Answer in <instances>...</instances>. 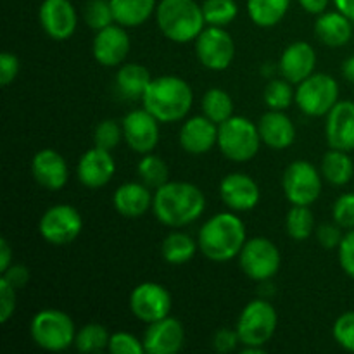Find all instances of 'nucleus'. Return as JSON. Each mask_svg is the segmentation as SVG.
I'll list each match as a JSON object with an SVG mask.
<instances>
[{
  "label": "nucleus",
  "mask_w": 354,
  "mask_h": 354,
  "mask_svg": "<svg viewBox=\"0 0 354 354\" xmlns=\"http://www.w3.org/2000/svg\"><path fill=\"white\" fill-rule=\"evenodd\" d=\"M206 197L203 190L189 182H166L156 189L152 211L162 225L185 227L203 216Z\"/></svg>",
  "instance_id": "f257e3e1"
},
{
  "label": "nucleus",
  "mask_w": 354,
  "mask_h": 354,
  "mask_svg": "<svg viewBox=\"0 0 354 354\" xmlns=\"http://www.w3.org/2000/svg\"><path fill=\"white\" fill-rule=\"evenodd\" d=\"M93 57L106 68L120 66L130 52V37L121 24H109L97 31L92 44Z\"/></svg>",
  "instance_id": "dca6fc26"
},
{
  "label": "nucleus",
  "mask_w": 354,
  "mask_h": 354,
  "mask_svg": "<svg viewBox=\"0 0 354 354\" xmlns=\"http://www.w3.org/2000/svg\"><path fill=\"white\" fill-rule=\"evenodd\" d=\"M325 135L330 149L354 151V100H339L327 114Z\"/></svg>",
  "instance_id": "a211bd4d"
},
{
  "label": "nucleus",
  "mask_w": 354,
  "mask_h": 354,
  "mask_svg": "<svg viewBox=\"0 0 354 354\" xmlns=\"http://www.w3.org/2000/svg\"><path fill=\"white\" fill-rule=\"evenodd\" d=\"M328 2H330V0H299L301 7H303L306 12L318 14V16L325 12V9L328 7Z\"/></svg>",
  "instance_id": "8fccbe9b"
},
{
  "label": "nucleus",
  "mask_w": 354,
  "mask_h": 354,
  "mask_svg": "<svg viewBox=\"0 0 354 354\" xmlns=\"http://www.w3.org/2000/svg\"><path fill=\"white\" fill-rule=\"evenodd\" d=\"M197 242L183 232H173L162 241L161 254L169 265H185L194 258L197 251Z\"/></svg>",
  "instance_id": "7c9ffc66"
},
{
  "label": "nucleus",
  "mask_w": 354,
  "mask_h": 354,
  "mask_svg": "<svg viewBox=\"0 0 354 354\" xmlns=\"http://www.w3.org/2000/svg\"><path fill=\"white\" fill-rule=\"evenodd\" d=\"M114 21L124 28L144 24L158 7L156 0H111Z\"/></svg>",
  "instance_id": "cd10ccee"
},
{
  "label": "nucleus",
  "mask_w": 354,
  "mask_h": 354,
  "mask_svg": "<svg viewBox=\"0 0 354 354\" xmlns=\"http://www.w3.org/2000/svg\"><path fill=\"white\" fill-rule=\"evenodd\" d=\"M315 33L328 47H342L353 37V21L342 12H324L315 23Z\"/></svg>",
  "instance_id": "a878e982"
},
{
  "label": "nucleus",
  "mask_w": 354,
  "mask_h": 354,
  "mask_svg": "<svg viewBox=\"0 0 354 354\" xmlns=\"http://www.w3.org/2000/svg\"><path fill=\"white\" fill-rule=\"evenodd\" d=\"M296 102L308 116H325L339 102V85L325 73H313L299 83Z\"/></svg>",
  "instance_id": "6e6552de"
},
{
  "label": "nucleus",
  "mask_w": 354,
  "mask_h": 354,
  "mask_svg": "<svg viewBox=\"0 0 354 354\" xmlns=\"http://www.w3.org/2000/svg\"><path fill=\"white\" fill-rule=\"evenodd\" d=\"M111 353L114 354H144V341H138L135 335L128 334V332H116L111 335L109 346H107Z\"/></svg>",
  "instance_id": "79ce46f5"
},
{
  "label": "nucleus",
  "mask_w": 354,
  "mask_h": 354,
  "mask_svg": "<svg viewBox=\"0 0 354 354\" xmlns=\"http://www.w3.org/2000/svg\"><path fill=\"white\" fill-rule=\"evenodd\" d=\"M123 137V124L116 123L114 120H104L97 124L95 131H93V144L95 147L114 151Z\"/></svg>",
  "instance_id": "58836bf2"
},
{
  "label": "nucleus",
  "mask_w": 354,
  "mask_h": 354,
  "mask_svg": "<svg viewBox=\"0 0 354 354\" xmlns=\"http://www.w3.org/2000/svg\"><path fill=\"white\" fill-rule=\"evenodd\" d=\"M154 196L145 183L128 182L116 189L113 197L114 207L124 218H140L152 207Z\"/></svg>",
  "instance_id": "393cba45"
},
{
  "label": "nucleus",
  "mask_w": 354,
  "mask_h": 354,
  "mask_svg": "<svg viewBox=\"0 0 354 354\" xmlns=\"http://www.w3.org/2000/svg\"><path fill=\"white\" fill-rule=\"evenodd\" d=\"M142 102L161 123H176L189 114L194 92L189 83L178 76H159L147 86Z\"/></svg>",
  "instance_id": "7ed1b4c3"
},
{
  "label": "nucleus",
  "mask_w": 354,
  "mask_h": 354,
  "mask_svg": "<svg viewBox=\"0 0 354 354\" xmlns=\"http://www.w3.org/2000/svg\"><path fill=\"white\" fill-rule=\"evenodd\" d=\"M114 171H116V162L111 156V151L100 147L86 151L80 158L78 168H76L80 183L88 189H100V187L107 185L113 180Z\"/></svg>",
  "instance_id": "6ab92c4d"
},
{
  "label": "nucleus",
  "mask_w": 354,
  "mask_h": 354,
  "mask_svg": "<svg viewBox=\"0 0 354 354\" xmlns=\"http://www.w3.org/2000/svg\"><path fill=\"white\" fill-rule=\"evenodd\" d=\"M10 265H12V249H10L9 242L2 239L0 241V272L3 273Z\"/></svg>",
  "instance_id": "3c124183"
},
{
  "label": "nucleus",
  "mask_w": 354,
  "mask_h": 354,
  "mask_svg": "<svg viewBox=\"0 0 354 354\" xmlns=\"http://www.w3.org/2000/svg\"><path fill=\"white\" fill-rule=\"evenodd\" d=\"M342 75H344V78L348 80V82L354 83V55H351V57H348L342 62Z\"/></svg>",
  "instance_id": "864d4df0"
},
{
  "label": "nucleus",
  "mask_w": 354,
  "mask_h": 354,
  "mask_svg": "<svg viewBox=\"0 0 354 354\" xmlns=\"http://www.w3.org/2000/svg\"><path fill=\"white\" fill-rule=\"evenodd\" d=\"M221 201L234 211H251L261 199V190L251 176L230 173L220 183Z\"/></svg>",
  "instance_id": "aec40b11"
},
{
  "label": "nucleus",
  "mask_w": 354,
  "mask_h": 354,
  "mask_svg": "<svg viewBox=\"0 0 354 354\" xmlns=\"http://www.w3.org/2000/svg\"><path fill=\"white\" fill-rule=\"evenodd\" d=\"M130 310L138 320L152 324L168 317L171 311V296L161 283L144 282L131 292Z\"/></svg>",
  "instance_id": "ddd939ff"
},
{
  "label": "nucleus",
  "mask_w": 354,
  "mask_h": 354,
  "mask_svg": "<svg viewBox=\"0 0 354 354\" xmlns=\"http://www.w3.org/2000/svg\"><path fill=\"white\" fill-rule=\"evenodd\" d=\"M245 225L234 213H218L201 227L197 244L203 254L214 263L232 261L245 244Z\"/></svg>",
  "instance_id": "f03ea898"
},
{
  "label": "nucleus",
  "mask_w": 354,
  "mask_h": 354,
  "mask_svg": "<svg viewBox=\"0 0 354 354\" xmlns=\"http://www.w3.org/2000/svg\"><path fill=\"white\" fill-rule=\"evenodd\" d=\"M334 3L335 7H337L339 12L348 16L354 23V0H334Z\"/></svg>",
  "instance_id": "603ef678"
},
{
  "label": "nucleus",
  "mask_w": 354,
  "mask_h": 354,
  "mask_svg": "<svg viewBox=\"0 0 354 354\" xmlns=\"http://www.w3.org/2000/svg\"><path fill=\"white\" fill-rule=\"evenodd\" d=\"M31 173L38 185L47 190H61L69 178L64 158L52 149H41L35 154L31 161Z\"/></svg>",
  "instance_id": "412c9836"
},
{
  "label": "nucleus",
  "mask_w": 354,
  "mask_h": 354,
  "mask_svg": "<svg viewBox=\"0 0 354 354\" xmlns=\"http://www.w3.org/2000/svg\"><path fill=\"white\" fill-rule=\"evenodd\" d=\"M138 175H140L142 182L149 187V189H159L168 182V166L162 161L159 156L154 154H144L142 161L138 162Z\"/></svg>",
  "instance_id": "f704fd0d"
},
{
  "label": "nucleus",
  "mask_w": 354,
  "mask_h": 354,
  "mask_svg": "<svg viewBox=\"0 0 354 354\" xmlns=\"http://www.w3.org/2000/svg\"><path fill=\"white\" fill-rule=\"evenodd\" d=\"M332 216L339 227L346 230L354 228V192H346L334 203L332 207Z\"/></svg>",
  "instance_id": "ea45409f"
},
{
  "label": "nucleus",
  "mask_w": 354,
  "mask_h": 354,
  "mask_svg": "<svg viewBox=\"0 0 354 354\" xmlns=\"http://www.w3.org/2000/svg\"><path fill=\"white\" fill-rule=\"evenodd\" d=\"M332 332H334V339L341 348L354 353V311L341 315L335 320Z\"/></svg>",
  "instance_id": "a19ab883"
},
{
  "label": "nucleus",
  "mask_w": 354,
  "mask_h": 354,
  "mask_svg": "<svg viewBox=\"0 0 354 354\" xmlns=\"http://www.w3.org/2000/svg\"><path fill=\"white\" fill-rule=\"evenodd\" d=\"M31 339L38 348L45 351H64L75 344V324L59 310H41L33 317L30 324Z\"/></svg>",
  "instance_id": "423d86ee"
},
{
  "label": "nucleus",
  "mask_w": 354,
  "mask_h": 354,
  "mask_svg": "<svg viewBox=\"0 0 354 354\" xmlns=\"http://www.w3.org/2000/svg\"><path fill=\"white\" fill-rule=\"evenodd\" d=\"M280 251L272 241L265 237H254L245 241L239 263L249 279L256 282H265L277 275L280 268Z\"/></svg>",
  "instance_id": "1a4fd4ad"
},
{
  "label": "nucleus",
  "mask_w": 354,
  "mask_h": 354,
  "mask_svg": "<svg viewBox=\"0 0 354 354\" xmlns=\"http://www.w3.org/2000/svg\"><path fill=\"white\" fill-rule=\"evenodd\" d=\"M83 16H85L86 24L95 31L116 23L114 21L113 7H111V0H86Z\"/></svg>",
  "instance_id": "4c0bfd02"
},
{
  "label": "nucleus",
  "mask_w": 354,
  "mask_h": 354,
  "mask_svg": "<svg viewBox=\"0 0 354 354\" xmlns=\"http://www.w3.org/2000/svg\"><path fill=\"white\" fill-rule=\"evenodd\" d=\"M16 290L9 282L0 279V322L7 324L16 311Z\"/></svg>",
  "instance_id": "37998d69"
},
{
  "label": "nucleus",
  "mask_w": 354,
  "mask_h": 354,
  "mask_svg": "<svg viewBox=\"0 0 354 354\" xmlns=\"http://www.w3.org/2000/svg\"><path fill=\"white\" fill-rule=\"evenodd\" d=\"M317 66V52L308 41H294L283 50L280 57V73L290 83L299 85L303 80L313 75Z\"/></svg>",
  "instance_id": "4be33fe9"
},
{
  "label": "nucleus",
  "mask_w": 354,
  "mask_h": 354,
  "mask_svg": "<svg viewBox=\"0 0 354 354\" xmlns=\"http://www.w3.org/2000/svg\"><path fill=\"white\" fill-rule=\"evenodd\" d=\"M279 324L277 310L265 299H254L242 310L237 322L241 344L263 348L273 337Z\"/></svg>",
  "instance_id": "0eeeda50"
},
{
  "label": "nucleus",
  "mask_w": 354,
  "mask_h": 354,
  "mask_svg": "<svg viewBox=\"0 0 354 354\" xmlns=\"http://www.w3.org/2000/svg\"><path fill=\"white\" fill-rule=\"evenodd\" d=\"M156 19L162 35L176 44L196 40L206 24L203 6L194 0H161Z\"/></svg>",
  "instance_id": "20e7f679"
},
{
  "label": "nucleus",
  "mask_w": 354,
  "mask_h": 354,
  "mask_svg": "<svg viewBox=\"0 0 354 354\" xmlns=\"http://www.w3.org/2000/svg\"><path fill=\"white\" fill-rule=\"evenodd\" d=\"M40 24L52 40H68L78 24V16L69 0H44L40 6Z\"/></svg>",
  "instance_id": "2eb2a0df"
},
{
  "label": "nucleus",
  "mask_w": 354,
  "mask_h": 354,
  "mask_svg": "<svg viewBox=\"0 0 354 354\" xmlns=\"http://www.w3.org/2000/svg\"><path fill=\"white\" fill-rule=\"evenodd\" d=\"M196 52L207 69L223 71L235 57V41L221 26H207L196 38Z\"/></svg>",
  "instance_id": "f8f14e48"
},
{
  "label": "nucleus",
  "mask_w": 354,
  "mask_h": 354,
  "mask_svg": "<svg viewBox=\"0 0 354 354\" xmlns=\"http://www.w3.org/2000/svg\"><path fill=\"white\" fill-rule=\"evenodd\" d=\"M261 142L258 124L244 116H232L218 124V147L230 161H251L258 154Z\"/></svg>",
  "instance_id": "39448f33"
},
{
  "label": "nucleus",
  "mask_w": 354,
  "mask_h": 354,
  "mask_svg": "<svg viewBox=\"0 0 354 354\" xmlns=\"http://www.w3.org/2000/svg\"><path fill=\"white\" fill-rule=\"evenodd\" d=\"M19 73V59L10 52H3L0 55V83L3 86L12 83Z\"/></svg>",
  "instance_id": "49530a36"
},
{
  "label": "nucleus",
  "mask_w": 354,
  "mask_h": 354,
  "mask_svg": "<svg viewBox=\"0 0 354 354\" xmlns=\"http://www.w3.org/2000/svg\"><path fill=\"white\" fill-rule=\"evenodd\" d=\"M286 228L289 237L294 241H304L315 232V218L310 206H296L292 204L286 218Z\"/></svg>",
  "instance_id": "473e14b6"
},
{
  "label": "nucleus",
  "mask_w": 354,
  "mask_h": 354,
  "mask_svg": "<svg viewBox=\"0 0 354 354\" xmlns=\"http://www.w3.org/2000/svg\"><path fill=\"white\" fill-rule=\"evenodd\" d=\"M235 0H204L203 14L207 26H227L237 17Z\"/></svg>",
  "instance_id": "c9c22d12"
},
{
  "label": "nucleus",
  "mask_w": 354,
  "mask_h": 354,
  "mask_svg": "<svg viewBox=\"0 0 354 354\" xmlns=\"http://www.w3.org/2000/svg\"><path fill=\"white\" fill-rule=\"evenodd\" d=\"M342 227H339L337 223H324L317 228V239L320 242L322 248L325 249H339L342 239Z\"/></svg>",
  "instance_id": "a18cd8bd"
},
{
  "label": "nucleus",
  "mask_w": 354,
  "mask_h": 354,
  "mask_svg": "<svg viewBox=\"0 0 354 354\" xmlns=\"http://www.w3.org/2000/svg\"><path fill=\"white\" fill-rule=\"evenodd\" d=\"M322 175L332 185H346L351 182L354 175L353 159L346 151L330 149L322 161Z\"/></svg>",
  "instance_id": "c85d7f7f"
},
{
  "label": "nucleus",
  "mask_w": 354,
  "mask_h": 354,
  "mask_svg": "<svg viewBox=\"0 0 354 354\" xmlns=\"http://www.w3.org/2000/svg\"><path fill=\"white\" fill-rule=\"evenodd\" d=\"M2 279L9 282L14 289H23L28 283V280H30V270L24 265H10L2 273Z\"/></svg>",
  "instance_id": "09e8293b"
},
{
  "label": "nucleus",
  "mask_w": 354,
  "mask_h": 354,
  "mask_svg": "<svg viewBox=\"0 0 354 354\" xmlns=\"http://www.w3.org/2000/svg\"><path fill=\"white\" fill-rule=\"evenodd\" d=\"M152 78L151 73L145 66L142 64H124L121 66L120 71L116 75V86L118 92L124 97V99H142L151 85Z\"/></svg>",
  "instance_id": "bb28decb"
},
{
  "label": "nucleus",
  "mask_w": 354,
  "mask_h": 354,
  "mask_svg": "<svg viewBox=\"0 0 354 354\" xmlns=\"http://www.w3.org/2000/svg\"><path fill=\"white\" fill-rule=\"evenodd\" d=\"M123 135L128 147L138 154H149L159 142V120L147 109H135L123 120Z\"/></svg>",
  "instance_id": "4468645a"
},
{
  "label": "nucleus",
  "mask_w": 354,
  "mask_h": 354,
  "mask_svg": "<svg viewBox=\"0 0 354 354\" xmlns=\"http://www.w3.org/2000/svg\"><path fill=\"white\" fill-rule=\"evenodd\" d=\"M40 235L54 245L71 244L83 230V218L69 204H57L47 209L38 225Z\"/></svg>",
  "instance_id": "9b49d317"
},
{
  "label": "nucleus",
  "mask_w": 354,
  "mask_h": 354,
  "mask_svg": "<svg viewBox=\"0 0 354 354\" xmlns=\"http://www.w3.org/2000/svg\"><path fill=\"white\" fill-rule=\"evenodd\" d=\"M263 99L270 109L283 111L296 99V93L290 88V82L287 80H272L263 92Z\"/></svg>",
  "instance_id": "e433bc0d"
},
{
  "label": "nucleus",
  "mask_w": 354,
  "mask_h": 354,
  "mask_svg": "<svg viewBox=\"0 0 354 354\" xmlns=\"http://www.w3.org/2000/svg\"><path fill=\"white\" fill-rule=\"evenodd\" d=\"M109 332L100 324H88L76 332L75 346L82 353H97L102 351L109 346Z\"/></svg>",
  "instance_id": "72a5a7b5"
},
{
  "label": "nucleus",
  "mask_w": 354,
  "mask_h": 354,
  "mask_svg": "<svg viewBox=\"0 0 354 354\" xmlns=\"http://www.w3.org/2000/svg\"><path fill=\"white\" fill-rule=\"evenodd\" d=\"M290 0H248L252 23L261 28L277 26L287 14Z\"/></svg>",
  "instance_id": "c756f323"
},
{
  "label": "nucleus",
  "mask_w": 354,
  "mask_h": 354,
  "mask_svg": "<svg viewBox=\"0 0 354 354\" xmlns=\"http://www.w3.org/2000/svg\"><path fill=\"white\" fill-rule=\"evenodd\" d=\"M142 341L145 353L149 354H175L183 348L185 330L180 320L168 315L161 320L149 324Z\"/></svg>",
  "instance_id": "f3484780"
},
{
  "label": "nucleus",
  "mask_w": 354,
  "mask_h": 354,
  "mask_svg": "<svg viewBox=\"0 0 354 354\" xmlns=\"http://www.w3.org/2000/svg\"><path fill=\"white\" fill-rule=\"evenodd\" d=\"M258 130L263 144L275 151H283V149L290 147L296 138V127L282 111L272 109L263 114L259 118Z\"/></svg>",
  "instance_id": "b1692460"
},
{
  "label": "nucleus",
  "mask_w": 354,
  "mask_h": 354,
  "mask_svg": "<svg viewBox=\"0 0 354 354\" xmlns=\"http://www.w3.org/2000/svg\"><path fill=\"white\" fill-rule=\"evenodd\" d=\"M239 342H241V337L237 334V328L235 330H232V328H221L213 337V346L218 353H232L237 348Z\"/></svg>",
  "instance_id": "de8ad7c7"
},
{
  "label": "nucleus",
  "mask_w": 354,
  "mask_h": 354,
  "mask_svg": "<svg viewBox=\"0 0 354 354\" xmlns=\"http://www.w3.org/2000/svg\"><path fill=\"white\" fill-rule=\"evenodd\" d=\"M282 187L289 203L296 206H311L322 194V176L311 162L299 159L287 166Z\"/></svg>",
  "instance_id": "9d476101"
},
{
  "label": "nucleus",
  "mask_w": 354,
  "mask_h": 354,
  "mask_svg": "<svg viewBox=\"0 0 354 354\" xmlns=\"http://www.w3.org/2000/svg\"><path fill=\"white\" fill-rule=\"evenodd\" d=\"M218 144V127L207 116H194L180 130V145L189 154H206Z\"/></svg>",
  "instance_id": "5701e85b"
},
{
  "label": "nucleus",
  "mask_w": 354,
  "mask_h": 354,
  "mask_svg": "<svg viewBox=\"0 0 354 354\" xmlns=\"http://www.w3.org/2000/svg\"><path fill=\"white\" fill-rule=\"evenodd\" d=\"M339 263L346 275L354 279V228L344 235L339 245Z\"/></svg>",
  "instance_id": "c03bdc74"
},
{
  "label": "nucleus",
  "mask_w": 354,
  "mask_h": 354,
  "mask_svg": "<svg viewBox=\"0 0 354 354\" xmlns=\"http://www.w3.org/2000/svg\"><path fill=\"white\" fill-rule=\"evenodd\" d=\"M203 113L216 124L234 116V100L225 90L209 88L203 97Z\"/></svg>",
  "instance_id": "2f4dec72"
}]
</instances>
